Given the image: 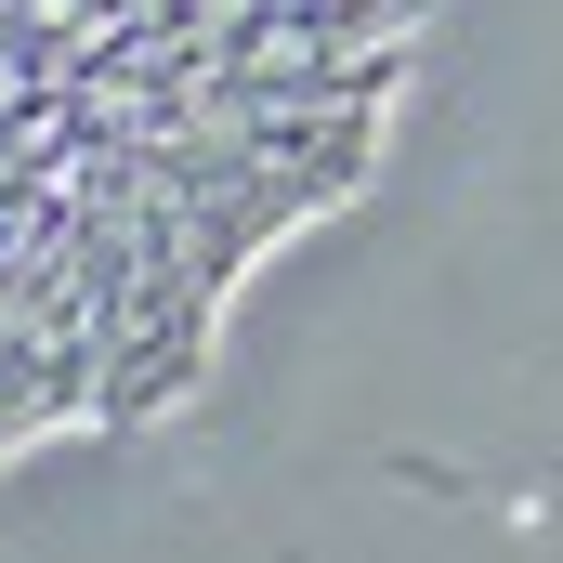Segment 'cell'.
Instances as JSON below:
<instances>
[{
    "mask_svg": "<svg viewBox=\"0 0 563 563\" xmlns=\"http://www.w3.org/2000/svg\"><path fill=\"white\" fill-rule=\"evenodd\" d=\"M432 0H0V472L210 394L420 92Z\"/></svg>",
    "mask_w": 563,
    "mask_h": 563,
    "instance_id": "obj_1",
    "label": "cell"
}]
</instances>
